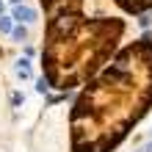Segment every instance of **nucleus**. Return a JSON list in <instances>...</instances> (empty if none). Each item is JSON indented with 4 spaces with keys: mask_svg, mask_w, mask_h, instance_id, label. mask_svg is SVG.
<instances>
[{
    "mask_svg": "<svg viewBox=\"0 0 152 152\" xmlns=\"http://www.w3.org/2000/svg\"><path fill=\"white\" fill-rule=\"evenodd\" d=\"M36 8H31V6H17L14 8V14H11V20L17 22H36Z\"/></svg>",
    "mask_w": 152,
    "mask_h": 152,
    "instance_id": "nucleus-1",
    "label": "nucleus"
},
{
    "mask_svg": "<svg viewBox=\"0 0 152 152\" xmlns=\"http://www.w3.org/2000/svg\"><path fill=\"white\" fill-rule=\"evenodd\" d=\"M0 31H3V33H11V31H14L11 17H0Z\"/></svg>",
    "mask_w": 152,
    "mask_h": 152,
    "instance_id": "nucleus-2",
    "label": "nucleus"
},
{
    "mask_svg": "<svg viewBox=\"0 0 152 152\" xmlns=\"http://www.w3.org/2000/svg\"><path fill=\"white\" fill-rule=\"evenodd\" d=\"M11 33H14V39H17V42H25V36H28V31H25L22 25H20V28H14Z\"/></svg>",
    "mask_w": 152,
    "mask_h": 152,
    "instance_id": "nucleus-3",
    "label": "nucleus"
},
{
    "mask_svg": "<svg viewBox=\"0 0 152 152\" xmlns=\"http://www.w3.org/2000/svg\"><path fill=\"white\" fill-rule=\"evenodd\" d=\"M144 152H152V141H149V144H147V147H144Z\"/></svg>",
    "mask_w": 152,
    "mask_h": 152,
    "instance_id": "nucleus-4",
    "label": "nucleus"
},
{
    "mask_svg": "<svg viewBox=\"0 0 152 152\" xmlns=\"http://www.w3.org/2000/svg\"><path fill=\"white\" fill-rule=\"evenodd\" d=\"M8 3H14V6H20V3H22V0H8Z\"/></svg>",
    "mask_w": 152,
    "mask_h": 152,
    "instance_id": "nucleus-5",
    "label": "nucleus"
},
{
    "mask_svg": "<svg viewBox=\"0 0 152 152\" xmlns=\"http://www.w3.org/2000/svg\"><path fill=\"white\" fill-rule=\"evenodd\" d=\"M0 14H3V3H0Z\"/></svg>",
    "mask_w": 152,
    "mask_h": 152,
    "instance_id": "nucleus-6",
    "label": "nucleus"
}]
</instances>
